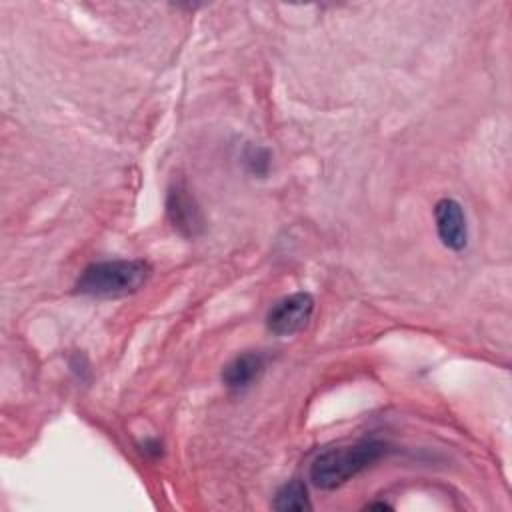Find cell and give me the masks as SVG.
Segmentation results:
<instances>
[{
	"instance_id": "cell-1",
	"label": "cell",
	"mask_w": 512,
	"mask_h": 512,
	"mask_svg": "<svg viewBox=\"0 0 512 512\" xmlns=\"http://www.w3.org/2000/svg\"><path fill=\"white\" fill-rule=\"evenodd\" d=\"M390 446L384 440L366 438L350 446H336L320 452L310 464V482L320 490H334L374 466Z\"/></svg>"
},
{
	"instance_id": "cell-2",
	"label": "cell",
	"mask_w": 512,
	"mask_h": 512,
	"mask_svg": "<svg viewBox=\"0 0 512 512\" xmlns=\"http://www.w3.org/2000/svg\"><path fill=\"white\" fill-rule=\"evenodd\" d=\"M152 266L146 260H100L88 264L74 282V292L92 298H116L138 292L150 278Z\"/></svg>"
},
{
	"instance_id": "cell-3",
	"label": "cell",
	"mask_w": 512,
	"mask_h": 512,
	"mask_svg": "<svg viewBox=\"0 0 512 512\" xmlns=\"http://www.w3.org/2000/svg\"><path fill=\"white\" fill-rule=\"evenodd\" d=\"M166 218L174 232H178L186 240H194L204 234L206 218L196 200L190 192L188 184L178 178L172 180L166 192Z\"/></svg>"
},
{
	"instance_id": "cell-4",
	"label": "cell",
	"mask_w": 512,
	"mask_h": 512,
	"mask_svg": "<svg viewBox=\"0 0 512 512\" xmlns=\"http://www.w3.org/2000/svg\"><path fill=\"white\" fill-rule=\"evenodd\" d=\"M314 304L316 302L310 292H292L272 304L266 314V328L274 336H292L310 322Z\"/></svg>"
},
{
	"instance_id": "cell-5",
	"label": "cell",
	"mask_w": 512,
	"mask_h": 512,
	"mask_svg": "<svg viewBox=\"0 0 512 512\" xmlns=\"http://www.w3.org/2000/svg\"><path fill=\"white\" fill-rule=\"evenodd\" d=\"M434 224H436V234L446 248L460 252L468 246L466 214L458 200L448 196L440 198L434 204Z\"/></svg>"
},
{
	"instance_id": "cell-6",
	"label": "cell",
	"mask_w": 512,
	"mask_h": 512,
	"mask_svg": "<svg viewBox=\"0 0 512 512\" xmlns=\"http://www.w3.org/2000/svg\"><path fill=\"white\" fill-rule=\"evenodd\" d=\"M266 368V354L264 352H242L234 356L222 368V384L232 392H242L250 388Z\"/></svg>"
},
{
	"instance_id": "cell-7",
	"label": "cell",
	"mask_w": 512,
	"mask_h": 512,
	"mask_svg": "<svg viewBox=\"0 0 512 512\" xmlns=\"http://www.w3.org/2000/svg\"><path fill=\"white\" fill-rule=\"evenodd\" d=\"M272 508L278 512H304L310 510L312 504L308 500V488L302 480L294 478L282 484L272 500Z\"/></svg>"
},
{
	"instance_id": "cell-8",
	"label": "cell",
	"mask_w": 512,
	"mask_h": 512,
	"mask_svg": "<svg viewBox=\"0 0 512 512\" xmlns=\"http://www.w3.org/2000/svg\"><path fill=\"white\" fill-rule=\"evenodd\" d=\"M242 164L254 178H266L272 168V152L260 144H246L242 150Z\"/></svg>"
},
{
	"instance_id": "cell-9",
	"label": "cell",
	"mask_w": 512,
	"mask_h": 512,
	"mask_svg": "<svg viewBox=\"0 0 512 512\" xmlns=\"http://www.w3.org/2000/svg\"><path fill=\"white\" fill-rule=\"evenodd\" d=\"M144 448V454H148V456H160L162 454V442L158 440V438H148V440H144V444H142Z\"/></svg>"
},
{
	"instance_id": "cell-10",
	"label": "cell",
	"mask_w": 512,
	"mask_h": 512,
	"mask_svg": "<svg viewBox=\"0 0 512 512\" xmlns=\"http://www.w3.org/2000/svg\"><path fill=\"white\" fill-rule=\"evenodd\" d=\"M366 508H378V510H392V506L390 504H386V502H372V504H368Z\"/></svg>"
}]
</instances>
